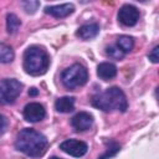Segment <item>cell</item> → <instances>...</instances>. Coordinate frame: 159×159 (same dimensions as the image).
<instances>
[{"mask_svg": "<svg viewBox=\"0 0 159 159\" xmlns=\"http://www.w3.org/2000/svg\"><path fill=\"white\" fill-rule=\"evenodd\" d=\"M47 138L42 133L31 128H25L20 130L15 140V148L31 158L42 157L47 149Z\"/></svg>", "mask_w": 159, "mask_h": 159, "instance_id": "6da1fadb", "label": "cell"}, {"mask_svg": "<svg viewBox=\"0 0 159 159\" xmlns=\"http://www.w3.org/2000/svg\"><path fill=\"white\" fill-rule=\"evenodd\" d=\"M91 102L93 107L102 109L103 112H125L128 108L127 97L119 87H109L102 92L96 93Z\"/></svg>", "mask_w": 159, "mask_h": 159, "instance_id": "7a4b0ae2", "label": "cell"}, {"mask_svg": "<svg viewBox=\"0 0 159 159\" xmlns=\"http://www.w3.org/2000/svg\"><path fill=\"white\" fill-rule=\"evenodd\" d=\"M50 66V57L47 52L40 46H30L24 52V70L31 76H40L46 73Z\"/></svg>", "mask_w": 159, "mask_h": 159, "instance_id": "3957f363", "label": "cell"}, {"mask_svg": "<svg viewBox=\"0 0 159 159\" xmlns=\"http://www.w3.org/2000/svg\"><path fill=\"white\" fill-rule=\"evenodd\" d=\"M61 81L63 86L68 89H75L77 87H82L88 81L87 68L81 63H73L68 68H66L61 75Z\"/></svg>", "mask_w": 159, "mask_h": 159, "instance_id": "277c9868", "label": "cell"}, {"mask_svg": "<svg viewBox=\"0 0 159 159\" xmlns=\"http://www.w3.org/2000/svg\"><path fill=\"white\" fill-rule=\"evenodd\" d=\"M22 91V83L16 78H4L0 81V104H11Z\"/></svg>", "mask_w": 159, "mask_h": 159, "instance_id": "5b68a950", "label": "cell"}, {"mask_svg": "<svg viewBox=\"0 0 159 159\" xmlns=\"http://www.w3.org/2000/svg\"><path fill=\"white\" fill-rule=\"evenodd\" d=\"M60 149L62 152H65L66 154H68V155H72L75 158H81L87 153L88 145L82 140L67 139V140H65L60 144Z\"/></svg>", "mask_w": 159, "mask_h": 159, "instance_id": "8992f818", "label": "cell"}, {"mask_svg": "<svg viewBox=\"0 0 159 159\" xmlns=\"http://www.w3.org/2000/svg\"><path fill=\"white\" fill-rule=\"evenodd\" d=\"M139 20V10L129 4L123 5L118 11V21L123 26H134Z\"/></svg>", "mask_w": 159, "mask_h": 159, "instance_id": "52a82bcc", "label": "cell"}, {"mask_svg": "<svg viewBox=\"0 0 159 159\" xmlns=\"http://www.w3.org/2000/svg\"><path fill=\"white\" fill-rule=\"evenodd\" d=\"M22 114H24V118L27 122L36 123V122H40L45 118L46 111H45V107L41 103L31 102V103H27L25 106V108L22 111Z\"/></svg>", "mask_w": 159, "mask_h": 159, "instance_id": "ba28073f", "label": "cell"}, {"mask_svg": "<svg viewBox=\"0 0 159 159\" xmlns=\"http://www.w3.org/2000/svg\"><path fill=\"white\" fill-rule=\"evenodd\" d=\"M71 124L77 132L88 130L93 124V116L88 112H80L72 117Z\"/></svg>", "mask_w": 159, "mask_h": 159, "instance_id": "9c48e42d", "label": "cell"}, {"mask_svg": "<svg viewBox=\"0 0 159 159\" xmlns=\"http://www.w3.org/2000/svg\"><path fill=\"white\" fill-rule=\"evenodd\" d=\"M73 11H75V5L71 2H66V4H61V5H51V6L45 7V12L56 19L67 17Z\"/></svg>", "mask_w": 159, "mask_h": 159, "instance_id": "30bf717a", "label": "cell"}, {"mask_svg": "<svg viewBox=\"0 0 159 159\" xmlns=\"http://www.w3.org/2000/svg\"><path fill=\"white\" fill-rule=\"evenodd\" d=\"M99 32V26L98 24H86L82 25L81 27H78V30L76 31V36L80 37L81 40H91L94 39Z\"/></svg>", "mask_w": 159, "mask_h": 159, "instance_id": "8fae6325", "label": "cell"}, {"mask_svg": "<svg viewBox=\"0 0 159 159\" xmlns=\"http://www.w3.org/2000/svg\"><path fill=\"white\" fill-rule=\"evenodd\" d=\"M97 76L103 81H109L117 76V67L111 62H102L97 67Z\"/></svg>", "mask_w": 159, "mask_h": 159, "instance_id": "7c38bea8", "label": "cell"}, {"mask_svg": "<svg viewBox=\"0 0 159 159\" xmlns=\"http://www.w3.org/2000/svg\"><path fill=\"white\" fill-rule=\"evenodd\" d=\"M55 109L60 113H70L75 109V98L73 97H61L55 102Z\"/></svg>", "mask_w": 159, "mask_h": 159, "instance_id": "4fadbf2b", "label": "cell"}, {"mask_svg": "<svg viewBox=\"0 0 159 159\" xmlns=\"http://www.w3.org/2000/svg\"><path fill=\"white\" fill-rule=\"evenodd\" d=\"M123 53H127L129 51L133 50L134 47V40L133 37L128 36V35H122L117 39V45H116Z\"/></svg>", "mask_w": 159, "mask_h": 159, "instance_id": "5bb4252c", "label": "cell"}, {"mask_svg": "<svg viewBox=\"0 0 159 159\" xmlns=\"http://www.w3.org/2000/svg\"><path fill=\"white\" fill-rule=\"evenodd\" d=\"M21 26L20 19L15 14H7L6 16V30L9 34H15Z\"/></svg>", "mask_w": 159, "mask_h": 159, "instance_id": "9a60e30c", "label": "cell"}, {"mask_svg": "<svg viewBox=\"0 0 159 159\" xmlns=\"http://www.w3.org/2000/svg\"><path fill=\"white\" fill-rule=\"evenodd\" d=\"M14 60V51L10 46L0 42V63H9Z\"/></svg>", "mask_w": 159, "mask_h": 159, "instance_id": "2e32d148", "label": "cell"}, {"mask_svg": "<svg viewBox=\"0 0 159 159\" xmlns=\"http://www.w3.org/2000/svg\"><path fill=\"white\" fill-rule=\"evenodd\" d=\"M119 150H120V145L117 142H109V147L107 148L106 153L99 157V159H108L111 157H114Z\"/></svg>", "mask_w": 159, "mask_h": 159, "instance_id": "e0dca14e", "label": "cell"}, {"mask_svg": "<svg viewBox=\"0 0 159 159\" xmlns=\"http://www.w3.org/2000/svg\"><path fill=\"white\" fill-rule=\"evenodd\" d=\"M106 53H107V56H109L111 58H114V60H120V58H123L124 55H125V53H123L117 46H108V47L106 48Z\"/></svg>", "mask_w": 159, "mask_h": 159, "instance_id": "ac0fdd59", "label": "cell"}, {"mask_svg": "<svg viewBox=\"0 0 159 159\" xmlns=\"http://www.w3.org/2000/svg\"><path fill=\"white\" fill-rule=\"evenodd\" d=\"M21 5H22L24 10H25L27 14H34V12H36V10H37L39 6H40V1L27 0V1H22Z\"/></svg>", "mask_w": 159, "mask_h": 159, "instance_id": "d6986e66", "label": "cell"}, {"mask_svg": "<svg viewBox=\"0 0 159 159\" xmlns=\"http://www.w3.org/2000/svg\"><path fill=\"white\" fill-rule=\"evenodd\" d=\"M158 51H159V46H155L149 53H148V58L153 62V63H158L159 62V56H158Z\"/></svg>", "mask_w": 159, "mask_h": 159, "instance_id": "ffe728a7", "label": "cell"}, {"mask_svg": "<svg viewBox=\"0 0 159 159\" xmlns=\"http://www.w3.org/2000/svg\"><path fill=\"white\" fill-rule=\"evenodd\" d=\"M7 128V119L5 116L0 114V133H4Z\"/></svg>", "mask_w": 159, "mask_h": 159, "instance_id": "44dd1931", "label": "cell"}, {"mask_svg": "<svg viewBox=\"0 0 159 159\" xmlns=\"http://www.w3.org/2000/svg\"><path fill=\"white\" fill-rule=\"evenodd\" d=\"M37 93H39V91H37L36 88H31V89L29 91V94H30V96H37Z\"/></svg>", "mask_w": 159, "mask_h": 159, "instance_id": "7402d4cb", "label": "cell"}, {"mask_svg": "<svg viewBox=\"0 0 159 159\" xmlns=\"http://www.w3.org/2000/svg\"><path fill=\"white\" fill-rule=\"evenodd\" d=\"M50 159H61V158H57V157H52V158H50Z\"/></svg>", "mask_w": 159, "mask_h": 159, "instance_id": "603a6c76", "label": "cell"}]
</instances>
